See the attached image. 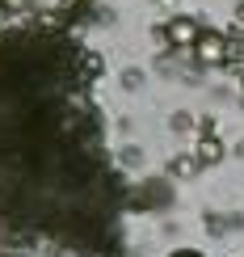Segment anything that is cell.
I'll list each match as a JSON object with an SVG mask.
<instances>
[{
    "instance_id": "6da1fadb",
    "label": "cell",
    "mask_w": 244,
    "mask_h": 257,
    "mask_svg": "<svg viewBox=\"0 0 244 257\" xmlns=\"http://www.w3.org/2000/svg\"><path fill=\"white\" fill-rule=\"evenodd\" d=\"M194 55L202 59V63H210V68H219V63H227L231 59V47H227V38L223 34H198V42H194Z\"/></svg>"
},
{
    "instance_id": "8992f818",
    "label": "cell",
    "mask_w": 244,
    "mask_h": 257,
    "mask_svg": "<svg viewBox=\"0 0 244 257\" xmlns=\"http://www.w3.org/2000/svg\"><path fill=\"white\" fill-rule=\"evenodd\" d=\"M173 257H202V253H194V249H181V253H173Z\"/></svg>"
},
{
    "instance_id": "277c9868",
    "label": "cell",
    "mask_w": 244,
    "mask_h": 257,
    "mask_svg": "<svg viewBox=\"0 0 244 257\" xmlns=\"http://www.w3.org/2000/svg\"><path fill=\"white\" fill-rule=\"evenodd\" d=\"M34 0H0V9H9V13H21V9H30Z\"/></svg>"
},
{
    "instance_id": "3957f363",
    "label": "cell",
    "mask_w": 244,
    "mask_h": 257,
    "mask_svg": "<svg viewBox=\"0 0 244 257\" xmlns=\"http://www.w3.org/2000/svg\"><path fill=\"white\" fill-rule=\"evenodd\" d=\"M219 156H223V148H219V144H215V139H206V144H202V148H198V160H210V165H215V160H219Z\"/></svg>"
},
{
    "instance_id": "7a4b0ae2",
    "label": "cell",
    "mask_w": 244,
    "mask_h": 257,
    "mask_svg": "<svg viewBox=\"0 0 244 257\" xmlns=\"http://www.w3.org/2000/svg\"><path fill=\"white\" fill-rule=\"evenodd\" d=\"M164 38L173 42V47H194V42H198V26L189 17H173L164 26Z\"/></svg>"
},
{
    "instance_id": "5b68a950",
    "label": "cell",
    "mask_w": 244,
    "mask_h": 257,
    "mask_svg": "<svg viewBox=\"0 0 244 257\" xmlns=\"http://www.w3.org/2000/svg\"><path fill=\"white\" fill-rule=\"evenodd\" d=\"M194 169H198L194 160H173V173H194Z\"/></svg>"
}]
</instances>
